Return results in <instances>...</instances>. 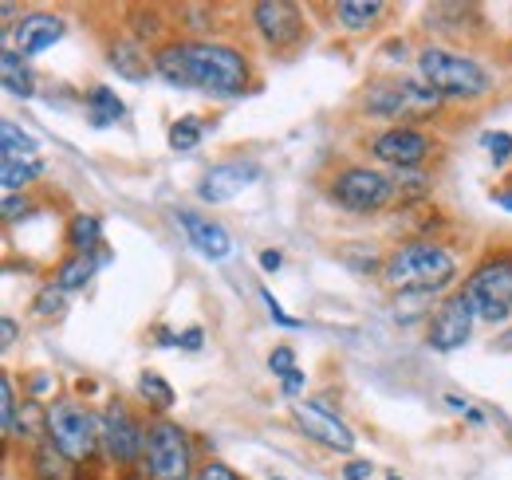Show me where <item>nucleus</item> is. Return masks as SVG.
I'll return each instance as SVG.
<instances>
[{
  "instance_id": "obj_1",
  "label": "nucleus",
  "mask_w": 512,
  "mask_h": 480,
  "mask_svg": "<svg viewBox=\"0 0 512 480\" xmlns=\"http://www.w3.org/2000/svg\"><path fill=\"white\" fill-rule=\"evenodd\" d=\"M386 284L402 296V292H422V296H438L457 280V260L453 252L434 244V240H414L402 244L390 260L383 264Z\"/></svg>"
},
{
  "instance_id": "obj_2",
  "label": "nucleus",
  "mask_w": 512,
  "mask_h": 480,
  "mask_svg": "<svg viewBox=\"0 0 512 480\" xmlns=\"http://www.w3.org/2000/svg\"><path fill=\"white\" fill-rule=\"evenodd\" d=\"M182 48H186L193 87H201L209 95H225V99H237L249 91L253 63L241 48L221 44V40H182Z\"/></svg>"
},
{
  "instance_id": "obj_3",
  "label": "nucleus",
  "mask_w": 512,
  "mask_h": 480,
  "mask_svg": "<svg viewBox=\"0 0 512 480\" xmlns=\"http://www.w3.org/2000/svg\"><path fill=\"white\" fill-rule=\"evenodd\" d=\"M418 71H422V83H430L442 99H481L497 87L493 75L473 56H461L449 48H422Z\"/></svg>"
},
{
  "instance_id": "obj_4",
  "label": "nucleus",
  "mask_w": 512,
  "mask_h": 480,
  "mask_svg": "<svg viewBox=\"0 0 512 480\" xmlns=\"http://www.w3.org/2000/svg\"><path fill=\"white\" fill-rule=\"evenodd\" d=\"M465 296L473 300V311L489 327H505L512 315V252L489 256L473 268L465 280Z\"/></svg>"
},
{
  "instance_id": "obj_5",
  "label": "nucleus",
  "mask_w": 512,
  "mask_h": 480,
  "mask_svg": "<svg viewBox=\"0 0 512 480\" xmlns=\"http://www.w3.org/2000/svg\"><path fill=\"white\" fill-rule=\"evenodd\" d=\"M48 437L64 449L75 465H87L95 461L99 445H103V433H99V418L87 414L79 402L60 398L56 406H48Z\"/></svg>"
},
{
  "instance_id": "obj_6",
  "label": "nucleus",
  "mask_w": 512,
  "mask_h": 480,
  "mask_svg": "<svg viewBox=\"0 0 512 480\" xmlns=\"http://www.w3.org/2000/svg\"><path fill=\"white\" fill-rule=\"evenodd\" d=\"M146 473L150 480H193V453L190 437L182 425L158 418L146 425Z\"/></svg>"
},
{
  "instance_id": "obj_7",
  "label": "nucleus",
  "mask_w": 512,
  "mask_h": 480,
  "mask_svg": "<svg viewBox=\"0 0 512 480\" xmlns=\"http://www.w3.org/2000/svg\"><path fill=\"white\" fill-rule=\"evenodd\" d=\"M331 201L355 217H371L394 201V178H386L371 166H347L331 181Z\"/></svg>"
},
{
  "instance_id": "obj_8",
  "label": "nucleus",
  "mask_w": 512,
  "mask_h": 480,
  "mask_svg": "<svg viewBox=\"0 0 512 480\" xmlns=\"http://www.w3.org/2000/svg\"><path fill=\"white\" fill-rule=\"evenodd\" d=\"M99 433H103V449L115 465H138L146 457V429L134 421V414L119 398L107 402V410L99 418Z\"/></svg>"
},
{
  "instance_id": "obj_9",
  "label": "nucleus",
  "mask_w": 512,
  "mask_h": 480,
  "mask_svg": "<svg viewBox=\"0 0 512 480\" xmlns=\"http://www.w3.org/2000/svg\"><path fill=\"white\" fill-rule=\"evenodd\" d=\"M473 323H477V311H473V300L465 296V288L457 292V296H449L446 303H438V311H434V319H430V347L434 351H457V347H465L469 343V335H473Z\"/></svg>"
},
{
  "instance_id": "obj_10",
  "label": "nucleus",
  "mask_w": 512,
  "mask_h": 480,
  "mask_svg": "<svg viewBox=\"0 0 512 480\" xmlns=\"http://www.w3.org/2000/svg\"><path fill=\"white\" fill-rule=\"evenodd\" d=\"M430 150H434V142L418 130V126H390L383 130L375 142H371V154L390 166L394 174L398 170H418L426 158H430Z\"/></svg>"
},
{
  "instance_id": "obj_11",
  "label": "nucleus",
  "mask_w": 512,
  "mask_h": 480,
  "mask_svg": "<svg viewBox=\"0 0 512 480\" xmlns=\"http://www.w3.org/2000/svg\"><path fill=\"white\" fill-rule=\"evenodd\" d=\"M256 178H260V162H249V158L217 162V166H209V170L201 174V181H197V197L209 201V205H225V201L241 197Z\"/></svg>"
},
{
  "instance_id": "obj_12",
  "label": "nucleus",
  "mask_w": 512,
  "mask_h": 480,
  "mask_svg": "<svg viewBox=\"0 0 512 480\" xmlns=\"http://www.w3.org/2000/svg\"><path fill=\"white\" fill-rule=\"evenodd\" d=\"M253 24L260 32V40L268 48H276V52L300 44V36H304L300 8L288 4V0H260V4H253Z\"/></svg>"
},
{
  "instance_id": "obj_13",
  "label": "nucleus",
  "mask_w": 512,
  "mask_h": 480,
  "mask_svg": "<svg viewBox=\"0 0 512 480\" xmlns=\"http://www.w3.org/2000/svg\"><path fill=\"white\" fill-rule=\"evenodd\" d=\"M292 418H296L304 437L320 441L323 449H331V453H351V449H355L351 425L339 418V414L316 406V402H292Z\"/></svg>"
},
{
  "instance_id": "obj_14",
  "label": "nucleus",
  "mask_w": 512,
  "mask_h": 480,
  "mask_svg": "<svg viewBox=\"0 0 512 480\" xmlns=\"http://www.w3.org/2000/svg\"><path fill=\"white\" fill-rule=\"evenodd\" d=\"M67 36V24L60 12H24L20 24H12V48L32 60L40 52H52V44H60Z\"/></svg>"
},
{
  "instance_id": "obj_15",
  "label": "nucleus",
  "mask_w": 512,
  "mask_h": 480,
  "mask_svg": "<svg viewBox=\"0 0 512 480\" xmlns=\"http://www.w3.org/2000/svg\"><path fill=\"white\" fill-rule=\"evenodd\" d=\"M178 221H182V229H186V240H190L201 256H209V260H225V256H233L237 244H233V237H229L225 225L209 221V217L197 213V209H178Z\"/></svg>"
},
{
  "instance_id": "obj_16",
  "label": "nucleus",
  "mask_w": 512,
  "mask_h": 480,
  "mask_svg": "<svg viewBox=\"0 0 512 480\" xmlns=\"http://www.w3.org/2000/svg\"><path fill=\"white\" fill-rule=\"evenodd\" d=\"M107 63H111L115 75H123L127 83H146L150 75H158V71H154V56H150L146 44H138L134 36L115 40V44L107 48Z\"/></svg>"
},
{
  "instance_id": "obj_17",
  "label": "nucleus",
  "mask_w": 512,
  "mask_h": 480,
  "mask_svg": "<svg viewBox=\"0 0 512 480\" xmlns=\"http://www.w3.org/2000/svg\"><path fill=\"white\" fill-rule=\"evenodd\" d=\"M363 111L375 115V119H398V115H406V111H410V99H406L402 79H398V83H394V79L371 83L367 95H363Z\"/></svg>"
},
{
  "instance_id": "obj_18",
  "label": "nucleus",
  "mask_w": 512,
  "mask_h": 480,
  "mask_svg": "<svg viewBox=\"0 0 512 480\" xmlns=\"http://www.w3.org/2000/svg\"><path fill=\"white\" fill-rule=\"evenodd\" d=\"M32 477L36 480H79V465L67 457L52 437H44V441L36 445V453H32Z\"/></svg>"
},
{
  "instance_id": "obj_19",
  "label": "nucleus",
  "mask_w": 512,
  "mask_h": 480,
  "mask_svg": "<svg viewBox=\"0 0 512 480\" xmlns=\"http://www.w3.org/2000/svg\"><path fill=\"white\" fill-rule=\"evenodd\" d=\"M83 103H87V122H91L95 130H103V126H115V122L127 115L123 99H119V95H115L107 83H95V87H87Z\"/></svg>"
},
{
  "instance_id": "obj_20",
  "label": "nucleus",
  "mask_w": 512,
  "mask_h": 480,
  "mask_svg": "<svg viewBox=\"0 0 512 480\" xmlns=\"http://www.w3.org/2000/svg\"><path fill=\"white\" fill-rule=\"evenodd\" d=\"M383 12L386 4H379V0H339L335 4V24L343 32H367L383 20Z\"/></svg>"
},
{
  "instance_id": "obj_21",
  "label": "nucleus",
  "mask_w": 512,
  "mask_h": 480,
  "mask_svg": "<svg viewBox=\"0 0 512 480\" xmlns=\"http://www.w3.org/2000/svg\"><path fill=\"white\" fill-rule=\"evenodd\" d=\"M0 75H4V91L8 95H16V99H32L36 95V75H32L28 60L16 48L0 52Z\"/></svg>"
},
{
  "instance_id": "obj_22",
  "label": "nucleus",
  "mask_w": 512,
  "mask_h": 480,
  "mask_svg": "<svg viewBox=\"0 0 512 480\" xmlns=\"http://www.w3.org/2000/svg\"><path fill=\"white\" fill-rule=\"evenodd\" d=\"M103 260H107V256H95V252H91V256L71 252L64 264L56 268V288H60V292H83V288L91 284V276H95V268H99Z\"/></svg>"
},
{
  "instance_id": "obj_23",
  "label": "nucleus",
  "mask_w": 512,
  "mask_h": 480,
  "mask_svg": "<svg viewBox=\"0 0 512 480\" xmlns=\"http://www.w3.org/2000/svg\"><path fill=\"white\" fill-rule=\"evenodd\" d=\"M154 71H158L170 87H193L190 67H186V48H182V44H174V40L154 48Z\"/></svg>"
},
{
  "instance_id": "obj_24",
  "label": "nucleus",
  "mask_w": 512,
  "mask_h": 480,
  "mask_svg": "<svg viewBox=\"0 0 512 480\" xmlns=\"http://www.w3.org/2000/svg\"><path fill=\"white\" fill-rule=\"evenodd\" d=\"M99 240H103V221L95 213H75L67 221V244H71V252L91 256L99 248Z\"/></svg>"
},
{
  "instance_id": "obj_25",
  "label": "nucleus",
  "mask_w": 512,
  "mask_h": 480,
  "mask_svg": "<svg viewBox=\"0 0 512 480\" xmlns=\"http://www.w3.org/2000/svg\"><path fill=\"white\" fill-rule=\"evenodd\" d=\"M44 178V166L36 158H4L0 162V181H4V193H20L28 189L32 181Z\"/></svg>"
},
{
  "instance_id": "obj_26",
  "label": "nucleus",
  "mask_w": 512,
  "mask_h": 480,
  "mask_svg": "<svg viewBox=\"0 0 512 480\" xmlns=\"http://www.w3.org/2000/svg\"><path fill=\"white\" fill-rule=\"evenodd\" d=\"M0 150H4V158H32L40 150V142L28 130H20L12 119H4L0 122Z\"/></svg>"
},
{
  "instance_id": "obj_27",
  "label": "nucleus",
  "mask_w": 512,
  "mask_h": 480,
  "mask_svg": "<svg viewBox=\"0 0 512 480\" xmlns=\"http://www.w3.org/2000/svg\"><path fill=\"white\" fill-rule=\"evenodd\" d=\"M16 437H48V406L40 398H28L20 406V421H16Z\"/></svg>"
},
{
  "instance_id": "obj_28",
  "label": "nucleus",
  "mask_w": 512,
  "mask_h": 480,
  "mask_svg": "<svg viewBox=\"0 0 512 480\" xmlns=\"http://www.w3.org/2000/svg\"><path fill=\"white\" fill-rule=\"evenodd\" d=\"M138 394L154 406V410H170L178 398H174V386L162 378V374H154V370H146V374H138Z\"/></svg>"
},
{
  "instance_id": "obj_29",
  "label": "nucleus",
  "mask_w": 512,
  "mask_h": 480,
  "mask_svg": "<svg viewBox=\"0 0 512 480\" xmlns=\"http://www.w3.org/2000/svg\"><path fill=\"white\" fill-rule=\"evenodd\" d=\"M20 406H24V402H16V382H12L8 374H0V433H4V437H16Z\"/></svg>"
},
{
  "instance_id": "obj_30",
  "label": "nucleus",
  "mask_w": 512,
  "mask_h": 480,
  "mask_svg": "<svg viewBox=\"0 0 512 480\" xmlns=\"http://www.w3.org/2000/svg\"><path fill=\"white\" fill-rule=\"evenodd\" d=\"M201 134H205V126H201V119H178L174 126H170V146L174 150H197L201 146Z\"/></svg>"
},
{
  "instance_id": "obj_31",
  "label": "nucleus",
  "mask_w": 512,
  "mask_h": 480,
  "mask_svg": "<svg viewBox=\"0 0 512 480\" xmlns=\"http://www.w3.org/2000/svg\"><path fill=\"white\" fill-rule=\"evenodd\" d=\"M434 296H422V292H402L398 303H394V319L398 323H410V319H418V315H430V307H434Z\"/></svg>"
},
{
  "instance_id": "obj_32",
  "label": "nucleus",
  "mask_w": 512,
  "mask_h": 480,
  "mask_svg": "<svg viewBox=\"0 0 512 480\" xmlns=\"http://www.w3.org/2000/svg\"><path fill=\"white\" fill-rule=\"evenodd\" d=\"M481 146L489 150V158H493L497 166H505L512 158V134H505V130H485V134H481Z\"/></svg>"
},
{
  "instance_id": "obj_33",
  "label": "nucleus",
  "mask_w": 512,
  "mask_h": 480,
  "mask_svg": "<svg viewBox=\"0 0 512 480\" xmlns=\"http://www.w3.org/2000/svg\"><path fill=\"white\" fill-rule=\"evenodd\" d=\"M64 296H67V292H60V288L52 284V288H44V292L36 296L32 311H36L40 319H48V315H52V319H60V315H64Z\"/></svg>"
},
{
  "instance_id": "obj_34",
  "label": "nucleus",
  "mask_w": 512,
  "mask_h": 480,
  "mask_svg": "<svg viewBox=\"0 0 512 480\" xmlns=\"http://www.w3.org/2000/svg\"><path fill=\"white\" fill-rule=\"evenodd\" d=\"M268 370H272L280 382H284L288 374H296V370H300V366H296V351H292V347H272V355H268Z\"/></svg>"
},
{
  "instance_id": "obj_35",
  "label": "nucleus",
  "mask_w": 512,
  "mask_h": 480,
  "mask_svg": "<svg viewBox=\"0 0 512 480\" xmlns=\"http://www.w3.org/2000/svg\"><path fill=\"white\" fill-rule=\"evenodd\" d=\"M193 480H245L237 469H229L225 461H205L201 469H197V477Z\"/></svg>"
},
{
  "instance_id": "obj_36",
  "label": "nucleus",
  "mask_w": 512,
  "mask_h": 480,
  "mask_svg": "<svg viewBox=\"0 0 512 480\" xmlns=\"http://www.w3.org/2000/svg\"><path fill=\"white\" fill-rule=\"evenodd\" d=\"M260 303L268 307V315H272V319H276L280 327H300V319H292V315H288V311L280 307V300H276V296H272L268 288H260Z\"/></svg>"
},
{
  "instance_id": "obj_37",
  "label": "nucleus",
  "mask_w": 512,
  "mask_h": 480,
  "mask_svg": "<svg viewBox=\"0 0 512 480\" xmlns=\"http://www.w3.org/2000/svg\"><path fill=\"white\" fill-rule=\"evenodd\" d=\"M24 209H28V197L24 193H4V221H16V217H24Z\"/></svg>"
},
{
  "instance_id": "obj_38",
  "label": "nucleus",
  "mask_w": 512,
  "mask_h": 480,
  "mask_svg": "<svg viewBox=\"0 0 512 480\" xmlns=\"http://www.w3.org/2000/svg\"><path fill=\"white\" fill-rule=\"evenodd\" d=\"M371 473H375L371 461H347V465H343V480H367Z\"/></svg>"
},
{
  "instance_id": "obj_39",
  "label": "nucleus",
  "mask_w": 512,
  "mask_h": 480,
  "mask_svg": "<svg viewBox=\"0 0 512 480\" xmlns=\"http://www.w3.org/2000/svg\"><path fill=\"white\" fill-rule=\"evenodd\" d=\"M280 386H284V398H296V394L304 390V370H296V374H288V378H284Z\"/></svg>"
},
{
  "instance_id": "obj_40",
  "label": "nucleus",
  "mask_w": 512,
  "mask_h": 480,
  "mask_svg": "<svg viewBox=\"0 0 512 480\" xmlns=\"http://www.w3.org/2000/svg\"><path fill=\"white\" fill-rule=\"evenodd\" d=\"M280 264H284V256H280L276 248H264V252H260V268H264V272H276Z\"/></svg>"
},
{
  "instance_id": "obj_41",
  "label": "nucleus",
  "mask_w": 512,
  "mask_h": 480,
  "mask_svg": "<svg viewBox=\"0 0 512 480\" xmlns=\"http://www.w3.org/2000/svg\"><path fill=\"white\" fill-rule=\"evenodd\" d=\"M201 327H190V331H182V343L178 347H186V351H201Z\"/></svg>"
},
{
  "instance_id": "obj_42",
  "label": "nucleus",
  "mask_w": 512,
  "mask_h": 480,
  "mask_svg": "<svg viewBox=\"0 0 512 480\" xmlns=\"http://www.w3.org/2000/svg\"><path fill=\"white\" fill-rule=\"evenodd\" d=\"M0 331H4V339H0V343H4V351H8V347L16 343V319H12V315H4V319H0Z\"/></svg>"
},
{
  "instance_id": "obj_43",
  "label": "nucleus",
  "mask_w": 512,
  "mask_h": 480,
  "mask_svg": "<svg viewBox=\"0 0 512 480\" xmlns=\"http://www.w3.org/2000/svg\"><path fill=\"white\" fill-rule=\"evenodd\" d=\"M493 201H497L501 209H509V213H512V185H509V189H497V193H493Z\"/></svg>"
},
{
  "instance_id": "obj_44",
  "label": "nucleus",
  "mask_w": 512,
  "mask_h": 480,
  "mask_svg": "<svg viewBox=\"0 0 512 480\" xmlns=\"http://www.w3.org/2000/svg\"><path fill=\"white\" fill-rule=\"evenodd\" d=\"M402 52H406L402 40H390V44H386V56H390V60H402Z\"/></svg>"
},
{
  "instance_id": "obj_45",
  "label": "nucleus",
  "mask_w": 512,
  "mask_h": 480,
  "mask_svg": "<svg viewBox=\"0 0 512 480\" xmlns=\"http://www.w3.org/2000/svg\"><path fill=\"white\" fill-rule=\"evenodd\" d=\"M465 421H469V425H485V414H481V410H465Z\"/></svg>"
},
{
  "instance_id": "obj_46",
  "label": "nucleus",
  "mask_w": 512,
  "mask_h": 480,
  "mask_svg": "<svg viewBox=\"0 0 512 480\" xmlns=\"http://www.w3.org/2000/svg\"><path fill=\"white\" fill-rule=\"evenodd\" d=\"M497 347H501V351H512V331H505V335L497 339Z\"/></svg>"
},
{
  "instance_id": "obj_47",
  "label": "nucleus",
  "mask_w": 512,
  "mask_h": 480,
  "mask_svg": "<svg viewBox=\"0 0 512 480\" xmlns=\"http://www.w3.org/2000/svg\"><path fill=\"white\" fill-rule=\"evenodd\" d=\"M386 480H402V477H394V473H390V477H386Z\"/></svg>"
},
{
  "instance_id": "obj_48",
  "label": "nucleus",
  "mask_w": 512,
  "mask_h": 480,
  "mask_svg": "<svg viewBox=\"0 0 512 480\" xmlns=\"http://www.w3.org/2000/svg\"><path fill=\"white\" fill-rule=\"evenodd\" d=\"M268 480H284V477H268Z\"/></svg>"
}]
</instances>
